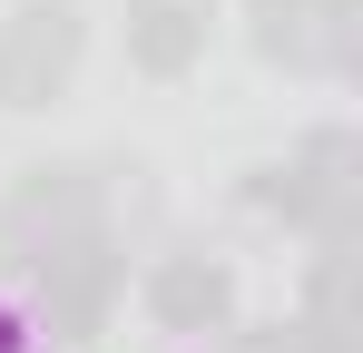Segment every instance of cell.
I'll use <instances>...</instances> for the list:
<instances>
[{
	"label": "cell",
	"instance_id": "cell-7",
	"mask_svg": "<svg viewBox=\"0 0 363 353\" xmlns=\"http://www.w3.org/2000/svg\"><path fill=\"white\" fill-rule=\"evenodd\" d=\"M0 353H30V334H20V314H0Z\"/></svg>",
	"mask_w": 363,
	"mask_h": 353
},
{
	"label": "cell",
	"instance_id": "cell-3",
	"mask_svg": "<svg viewBox=\"0 0 363 353\" xmlns=\"http://www.w3.org/2000/svg\"><path fill=\"white\" fill-rule=\"evenodd\" d=\"M344 167H354V138H314L295 167H275L255 196L285 206V216H324V226H344V206H354V176H344Z\"/></svg>",
	"mask_w": 363,
	"mask_h": 353
},
{
	"label": "cell",
	"instance_id": "cell-1",
	"mask_svg": "<svg viewBox=\"0 0 363 353\" xmlns=\"http://www.w3.org/2000/svg\"><path fill=\"white\" fill-rule=\"evenodd\" d=\"M79 69V10L69 0H30L0 20V108H40Z\"/></svg>",
	"mask_w": 363,
	"mask_h": 353
},
{
	"label": "cell",
	"instance_id": "cell-4",
	"mask_svg": "<svg viewBox=\"0 0 363 353\" xmlns=\"http://www.w3.org/2000/svg\"><path fill=\"white\" fill-rule=\"evenodd\" d=\"M40 275H50V294H60V324L69 334H99V314H108V285H118V265H108V235H69V245H50V255H30Z\"/></svg>",
	"mask_w": 363,
	"mask_h": 353
},
{
	"label": "cell",
	"instance_id": "cell-6",
	"mask_svg": "<svg viewBox=\"0 0 363 353\" xmlns=\"http://www.w3.org/2000/svg\"><path fill=\"white\" fill-rule=\"evenodd\" d=\"M147 304H157L177 334H206V324H226V265H206V255H167V265L147 275Z\"/></svg>",
	"mask_w": 363,
	"mask_h": 353
},
{
	"label": "cell",
	"instance_id": "cell-5",
	"mask_svg": "<svg viewBox=\"0 0 363 353\" xmlns=\"http://www.w3.org/2000/svg\"><path fill=\"white\" fill-rule=\"evenodd\" d=\"M128 50H138V69L177 79L186 59L206 50V0H138L128 10Z\"/></svg>",
	"mask_w": 363,
	"mask_h": 353
},
{
	"label": "cell",
	"instance_id": "cell-2",
	"mask_svg": "<svg viewBox=\"0 0 363 353\" xmlns=\"http://www.w3.org/2000/svg\"><path fill=\"white\" fill-rule=\"evenodd\" d=\"M99 216H89V176L79 167H40L10 186V206H0V235L10 245H30V255H50V245H69V235H89Z\"/></svg>",
	"mask_w": 363,
	"mask_h": 353
}]
</instances>
